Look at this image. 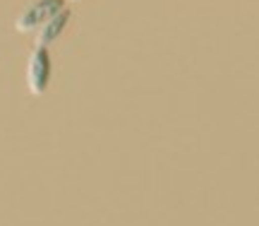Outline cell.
I'll list each match as a JSON object with an SVG mask.
<instances>
[{
    "instance_id": "6da1fadb",
    "label": "cell",
    "mask_w": 259,
    "mask_h": 226,
    "mask_svg": "<svg viewBox=\"0 0 259 226\" xmlns=\"http://www.w3.org/2000/svg\"><path fill=\"white\" fill-rule=\"evenodd\" d=\"M48 82H51V56L48 48L36 46L29 56L27 63V89L31 96L46 94Z\"/></svg>"
},
{
    "instance_id": "7a4b0ae2",
    "label": "cell",
    "mask_w": 259,
    "mask_h": 226,
    "mask_svg": "<svg viewBox=\"0 0 259 226\" xmlns=\"http://www.w3.org/2000/svg\"><path fill=\"white\" fill-rule=\"evenodd\" d=\"M65 8V0H36L31 3L15 22V29L19 34H29V31H36L46 19H51L53 15H58Z\"/></svg>"
},
{
    "instance_id": "3957f363",
    "label": "cell",
    "mask_w": 259,
    "mask_h": 226,
    "mask_svg": "<svg viewBox=\"0 0 259 226\" xmlns=\"http://www.w3.org/2000/svg\"><path fill=\"white\" fill-rule=\"evenodd\" d=\"M67 22H70V10L67 8H63L58 15L46 19V22L36 29V46L48 48L51 44H56L58 39H60V34L65 31V27H67Z\"/></svg>"
}]
</instances>
